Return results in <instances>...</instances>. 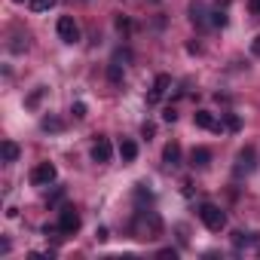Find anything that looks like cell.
Instances as JSON below:
<instances>
[{
  "label": "cell",
  "mask_w": 260,
  "mask_h": 260,
  "mask_svg": "<svg viewBox=\"0 0 260 260\" xmlns=\"http://www.w3.org/2000/svg\"><path fill=\"white\" fill-rule=\"evenodd\" d=\"M208 162H211V150H208V147H193V153H190V166L205 169Z\"/></svg>",
  "instance_id": "10"
},
{
  "label": "cell",
  "mask_w": 260,
  "mask_h": 260,
  "mask_svg": "<svg viewBox=\"0 0 260 260\" xmlns=\"http://www.w3.org/2000/svg\"><path fill=\"white\" fill-rule=\"evenodd\" d=\"M77 230H80V214H77V208L64 205V208L58 211V233H64V236H74Z\"/></svg>",
  "instance_id": "2"
},
{
  "label": "cell",
  "mask_w": 260,
  "mask_h": 260,
  "mask_svg": "<svg viewBox=\"0 0 260 260\" xmlns=\"http://www.w3.org/2000/svg\"><path fill=\"white\" fill-rule=\"evenodd\" d=\"M107 80H110L113 86H119V83H122V68H119L116 61H113V64L107 68Z\"/></svg>",
  "instance_id": "17"
},
{
  "label": "cell",
  "mask_w": 260,
  "mask_h": 260,
  "mask_svg": "<svg viewBox=\"0 0 260 260\" xmlns=\"http://www.w3.org/2000/svg\"><path fill=\"white\" fill-rule=\"evenodd\" d=\"M251 52H254V55H260V34L251 40Z\"/></svg>",
  "instance_id": "27"
},
{
  "label": "cell",
  "mask_w": 260,
  "mask_h": 260,
  "mask_svg": "<svg viewBox=\"0 0 260 260\" xmlns=\"http://www.w3.org/2000/svg\"><path fill=\"white\" fill-rule=\"evenodd\" d=\"M162 162L169 166V169H178L181 166V144H166V150H162Z\"/></svg>",
  "instance_id": "8"
},
{
  "label": "cell",
  "mask_w": 260,
  "mask_h": 260,
  "mask_svg": "<svg viewBox=\"0 0 260 260\" xmlns=\"http://www.w3.org/2000/svg\"><path fill=\"white\" fill-rule=\"evenodd\" d=\"M159 257H166V260L172 257V260H175V257H178V251H175V248H162V251H159Z\"/></svg>",
  "instance_id": "25"
},
{
  "label": "cell",
  "mask_w": 260,
  "mask_h": 260,
  "mask_svg": "<svg viewBox=\"0 0 260 260\" xmlns=\"http://www.w3.org/2000/svg\"><path fill=\"white\" fill-rule=\"evenodd\" d=\"M248 10H251V16L260 19V0H248Z\"/></svg>",
  "instance_id": "23"
},
{
  "label": "cell",
  "mask_w": 260,
  "mask_h": 260,
  "mask_svg": "<svg viewBox=\"0 0 260 260\" xmlns=\"http://www.w3.org/2000/svg\"><path fill=\"white\" fill-rule=\"evenodd\" d=\"M55 178H58V172H55L52 162H40V166L31 172V184H34V187H49Z\"/></svg>",
  "instance_id": "3"
},
{
  "label": "cell",
  "mask_w": 260,
  "mask_h": 260,
  "mask_svg": "<svg viewBox=\"0 0 260 260\" xmlns=\"http://www.w3.org/2000/svg\"><path fill=\"white\" fill-rule=\"evenodd\" d=\"M119 156H122V162H132V159L138 156V144L128 141V138H122V141H119Z\"/></svg>",
  "instance_id": "11"
},
{
  "label": "cell",
  "mask_w": 260,
  "mask_h": 260,
  "mask_svg": "<svg viewBox=\"0 0 260 260\" xmlns=\"http://www.w3.org/2000/svg\"><path fill=\"white\" fill-rule=\"evenodd\" d=\"M153 132H156L153 122H144V125H141V135H144V138H153Z\"/></svg>",
  "instance_id": "21"
},
{
  "label": "cell",
  "mask_w": 260,
  "mask_h": 260,
  "mask_svg": "<svg viewBox=\"0 0 260 260\" xmlns=\"http://www.w3.org/2000/svg\"><path fill=\"white\" fill-rule=\"evenodd\" d=\"M199 217H202V223L211 230V233H220L223 226H226V214H223V208H217V205H202L199 208Z\"/></svg>",
  "instance_id": "1"
},
{
  "label": "cell",
  "mask_w": 260,
  "mask_h": 260,
  "mask_svg": "<svg viewBox=\"0 0 260 260\" xmlns=\"http://www.w3.org/2000/svg\"><path fill=\"white\" fill-rule=\"evenodd\" d=\"M16 4H22V0H16Z\"/></svg>",
  "instance_id": "28"
},
{
  "label": "cell",
  "mask_w": 260,
  "mask_h": 260,
  "mask_svg": "<svg viewBox=\"0 0 260 260\" xmlns=\"http://www.w3.org/2000/svg\"><path fill=\"white\" fill-rule=\"evenodd\" d=\"M110 156H113V147H110V141L98 135V141L92 144V162L104 166V162H110Z\"/></svg>",
  "instance_id": "5"
},
{
  "label": "cell",
  "mask_w": 260,
  "mask_h": 260,
  "mask_svg": "<svg viewBox=\"0 0 260 260\" xmlns=\"http://www.w3.org/2000/svg\"><path fill=\"white\" fill-rule=\"evenodd\" d=\"M193 122H196L199 128H208V132H223L220 122L214 119V113H208V110H196V113H193Z\"/></svg>",
  "instance_id": "7"
},
{
  "label": "cell",
  "mask_w": 260,
  "mask_h": 260,
  "mask_svg": "<svg viewBox=\"0 0 260 260\" xmlns=\"http://www.w3.org/2000/svg\"><path fill=\"white\" fill-rule=\"evenodd\" d=\"M0 156H4V162H16L19 159V144L16 141H4L0 144Z\"/></svg>",
  "instance_id": "12"
},
{
  "label": "cell",
  "mask_w": 260,
  "mask_h": 260,
  "mask_svg": "<svg viewBox=\"0 0 260 260\" xmlns=\"http://www.w3.org/2000/svg\"><path fill=\"white\" fill-rule=\"evenodd\" d=\"M95 236H98V242H107V239H110V236H107V226H98Z\"/></svg>",
  "instance_id": "26"
},
{
  "label": "cell",
  "mask_w": 260,
  "mask_h": 260,
  "mask_svg": "<svg viewBox=\"0 0 260 260\" xmlns=\"http://www.w3.org/2000/svg\"><path fill=\"white\" fill-rule=\"evenodd\" d=\"M220 128H223V132H233V135H236L239 128H242V119H239L236 113H226V116H223V122H220Z\"/></svg>",
  "instance_id": "13"
},
{
  "label": "cell",
  "mask_w": 260,
  "mask_h": 260,
  "mask_svg": "<svg viewBox=\"0 0 260 260\" xmlns=\"http://www.w3.org/2000/svg\"><path fill=\"white\" fill-rule=\"evenodd\" d=\"M211 25H214V28H223V25H226V13L214 10V13H211Z\"/></svg>",
  "instance_id": "19"
},
{
  "label": "cell",
  "mask_w": 260,
  "mask_h": 260,
  "mask_svg": "<svg viewBox=\"0 0 260 260\" xmlns=\"http://www.w3.org/2000/svg\"><path fill=\"white\" fill-rule=\"evenodd\" d=\"M55 31H58V37H61L64 43H77V40H80V25H77L71 16H61L58 25H55Z\"/></svg>",
  "instance_id": "4"
},
{
  "label": "cell",
  "mask_w": 260,
  "mask_h": 260,
  "mask_svg": "<svg viewBox=\"0 0 260 260\" xmlns=\"http://www.w3.org/2000/svg\"><path fill=\"white\" fill-rule=\"evenodd\" d=\"M254 172V147H245L239 153V166H236V175H248Z\"/></svg>",
  "instance_id": "9"
},
{
  "label": "cell",
  "mask_w": 260,
  "mask_h": 260,
  "mask_svg": "<svg viewBox=\"0 0 260 260\" xmlns=\"http://www.w3.org/2000/svg\"><path fill=\"white\" fill-rule=\"evenodd\" d=\"M169 86H172V77H169V74H159V77L153 80V89H150L147 101H150V104H159V101H162V95L169 92Z\"/></svg>",
  "instance_id": "6"
},
{
  "label": "cell",
  "mask_w": 260,
  "mask_h": 260,
  "mask_svg": "<svg viewBox=\"0 0 260 260\" xmlns=\"http://www.w3.org/2000/svg\"><path fill=\"white\" fill-rule=\"evenodd\" d=\"M43 92H46V89H37V92H34L25 104H28V107H37V104H40V98H43Z\"/></svg>",
  "instance_id": "20"
},
{
  "label": "cell",
  "mask_w": 260,
  "mask_h": 260,
  "mask_svg": "<svg viewBox=\"0 0 260 260\" xmlns=\"http://www.w3.org/2000/svg\"><path fill=\"white\" fill-rule=\"evenodd\" d=\"M71 113H74L77 119H86V113H89V107H86V101H74V107H71Z\"/></svg>",
  "instance_id": "18"
},
{
  "label": "cell",
  "mask_w": 260,
  "mask_h": 260,
  "mask_svg": "<svg viewBox=\"0 0 260 260\" xmlns=\"http://www.w3.org/2000/svg\"><path fill=\"white\" fill-rule=\"evenodd\" d=\"M190 19L196 25H205V7L202 4H190Z\"/></svg>",
  "instance_id": "15"
},
{
  "label": "cell",
  "mask_w": 260,
  "mask_h": 260,
  "mask_svg": "<svg viewBox=\"0 0 260 260\" xmlns=\"http://www.w3.org/2000/svg\"><path fill=\"white\" fill-rule=\"evenodd\" d=\"M28 4H31L34 13H49V10L55 7V0H28Z\"/></svg>",
  "instance_id": "16"
},
{
  "label": "cell",
  "mask_w": 260,
  "mask_h": 260,
  "mask_svg": "<svg viewBox=\"0 0 260 260\" xmlns=\"http://www.w3.org/2000/svg\"><path fill=\"white\" fill-rule=\"evenodd\" d=\"M248 242H251L248 233H236V245H248Z\"/></svg>",
  "instance_id": "24"
},
{
  "label": "cell",
  "mask_w": 260,
  "mask_h": 260,
  "mask_svg": "<svg viewBox=\"0 0 260 260\" xmlns=\"http://www.w3.org/2000/svg\"><path fill=\"white\" fill-rule=\"evenodd\" d=\"M43 132H61V128H64V122L61 119H55V116H43Z\"/></svg>",
  "instance_id": "14"
},
{
  "label": "cell",
  "mask_w": 260,
  "mask_h": 260,
  "mask_svg": "<svg viewBox=\"0 0 260 260\" xmlns=\"http://www.w3.org/2000/svg\"><path fill=\"white\" fill-rule=\"evenodd\" d=\"M162 119H166V122H175V119H178L175 107H166V110H162Z\"/></svg>",
  "instance_id": "22"
}]
</instances>
